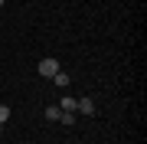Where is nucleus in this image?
<instances>
[{
  "label": "nucleus",
  "mask_w": 147,
  "mask_h": 144,
  "mask_svg": "<svg viewBox=\"0 0 147 144\" xmlns=\"http://www.w3.org/2000/svg\"><path fill=\"white\" fill-rule=\"evenodd\" d=\"M0 134H3V124H0Z\"/></svg>",
  "instance_id": "6e6552de"
},
{
  "label": "nucleus",
  "mask_w": 147,
  "mask_h": 144,
  "mask_svg": "<svg viewBox=\"0 0 147 144\" xmlns=\"http://www.w3.org/2000/svg\"><path fill=\"white\" fill-rule=\"evenodd\" d=\"M59 115H62L59 105H49V108H46V121H59Z\"/></svg>",
  "instance_id": "7ed1b4c3"
},
{
  "label": "nucleus",
  "mask_w": 147,
  "mask_h": 144,
  "mask_svg": "<svg viewBox=\"0 0 147 144\" xmlns=\"http://www.w3.org/2000/svg\"><path fill=\"white\" fill-rule=\"evenodd\" d=\"M36 72H39V75H46V79H53V75L59 72V62H56L53 56H49V59H42V62L36 66Z\"/></svg>",
  "instance_id": "f257e3e1"
},
{
  "label": "nucleus",
  "mask_w": 147,
  "mask_h": 144,
  "mask_svg": "<svg viewBox=\"0 0 147 144\" xmlns=\"http://www.w3.org/2000/svg\"><path fill=\"white\" fill-rule=\"evenodd\" d=\"M75 112H82V115H95V101H92V98H79V101H75Z\"/></svg>",
  "instance_id": "f03ea898"
},
{
  "label": "nucleus",
  "mask_w": 147,
  "mask_h": 144,
  "mask_svg": "<svg viewBox=\"0 0 147 144\" xmlns=\"http://www.w3.org/2000/svg\"><path fill=\"white\" fill-rule=\"evenodd\" d=\"M59 121H62V124H75V112H62Z\"/></svg>",
  "instance_id": "423d86ee"
},
{
  "label": "nucleus",
  "mask_w": 147,
  "mask_h": 144,
  "mask_svg": "<svg viewBox=\"0 0 147 144\" xmlns=\"http://www.w3.org/2000/svg\"><path fill=\"white\" fill-rule=\"evenodd\" d=\"M53 82H56L59 89H65V85H69V72H62V69H59V72L53 75Z\"/></svg>",
  "instance_id": "20e7f679"
},
{
  "label": "nucleus",
  "mask_w": 147,
  "mask_h": 144,
  "mask_svg": "<svg viewBox=\"0 0 147 144\" xmlns=\"http://www.w3.org/2000/svg\"><path fill=\"white\" fill-rule=\"evenodd\" d=\"M75 101H79V98H65L62 95V105H59V108H62V112H75Z\"/></svg>",
  "instance_id": "39448f33"
},
{
  "label": "nucleus",
  "mask_w": 147,
  "mask_h": 144,
  "mask_svg": "<svg viewBox=\"0 0 147 144\" xmlns=\"http://www.w3.org/2000/svg\"><path fill=\"white\" fill-rule=\"evenodd\" d=\"M10 121V105H0V124Z\"/></svg>",
  "instance_id": "0eeeda50"
}]
</instances>
